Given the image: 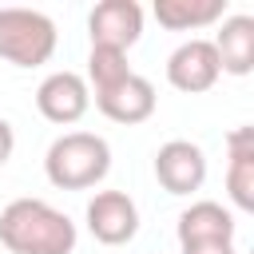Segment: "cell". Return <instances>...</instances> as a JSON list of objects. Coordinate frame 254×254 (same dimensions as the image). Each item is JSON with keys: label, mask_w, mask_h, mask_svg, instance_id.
Instances as JSON below:
<instances>
[{"label": "cell", "mask_w": 254, "mask_h": 254, "mask_svg": "<svg viewBox=\"0 0 254 254\" xmlns=\"http://www.w3.org/2000/svg\"><path fill=\"white\" fill-rule=\"evenodd\" d=\"M0 242L12 254H71L75 222L44 198H12L0 210Z\"/></svg>", "instance_id": "obj_1"}, {"label": "cell", "mask_w": 254, "mask_h": 254, "mask_svg": "<svg viewBox=\"0 0 254 254\" xmlns=\"http://www.w3.org/2000/svg\"><path fill=\"white\" fill-rule=\"evenodd\" d=\"M111 171V147L95 131H67L52 139L44 155V175L60 190H91Z\"/></svg>", "instance_id": "obj_2"}, {"label": "cell", "mask_w": 254, "mask_h": 254, "mask_svg": "<svg viewBox=\"0 0 254 254\" xmlns=\"http://www.w3.org/2000/svg\"><path fill=\"white\" fill-rule=\"evenodd\" d=\"M60 32L36 8H0V60L12 67H40L56 56Z\"/></svg>", "instance_id": "obj_3"}, {"label": "cell", "mask_w": 254, "mask_h": 254, "mask_svg": "<svg viewBox=\"0 0 254 254\" xmlns=\"http://www.w3.org/2000/svg\"><path fill=\"white\" fill-rule=\"evenodd\" d=\"M87 230L103 246H127L139 234V206L127 190H95L87 198Z\"/></svg>", "instance_id": "obj_4"}, {"label": "cell", "mask_w": 254, "mask_h": 254, "mask_svg": "<svg viewBox=\"0 0 254 254\" xmlns=\"http://www.w3.org/2000/svg\"><path fill=\"white\" fill-rule=\"evenodd\" d=\"M222 64L210 40H187L167 56V83L183 95H202L218 83Z\"/></svg>", "instance_id": "obj_5"}, {"label": "cell", "mask_w": 254, "mask_h": 254, "mask_svg": "<svg viewBox=\"0 0 254 254\" xmlns=\"http://www.w3.org/2000/svg\"><path fill=\"white\" fill-rule=\"evenodd\" d=\"M87 36L91 48H111L127 52L143 36V8L135 0H99L87 16Z\"/></svg>", "instance_id": "obj_6"}, {"label": "cell", "mask_w": 254, "mask_h": 254, "mask_svg": "<svg viewBox=\"0 0 254 254\" xmlns=\"http://www.w3.org/2000/svg\"><path fill=\"white\" fill-rule=\"evenodd\" d=\"M87 107H91V91L79 71H52L36 87V111L48 123H60V127L79 123L87 115Z\"/></svg>", "instance_id": "obj_7"}, {"label": "cell", "mask_w": 254, "mask_h": 254, "mask_svg": "<svg viewBox=\"0 0 254 254\" xmlns=\"http://www.w3.org/2000/svg\"><path fill=\"white\" fill-rule=\"evenodd\" d=\"M155 179L167 194H194L206 183V155L190 139H171L155 151Z\"/></svg>", "instance_id": "obj_8"}, {"label": "cell", "mask_w": 254, "mask_h": 254, "mask_svg": "<svg viewBox=\"0 0 254 254\" xmlns=\"http://www.w3.org/2000/svg\"><path fill=\"white\" fill-rule=\"evenodd\" d=\"M155 103H159L155 83H151L147 75H139V71H131L127 79H119V83L107 87V91H95V107H99L111 123H123V127H135V123L151 119V115H155Z\"/></svg>", "instance_id": "obj_9"}, {"label": "cell", "mask_w": 254, "mask_h": 254, "mask_svg": "<svg viewBox=\"0 0 254 254\" xmlns=\"http://www.w3.org/2000/svg\"><path fill=\"white\" fill-rule=\"evenodd\" d=\"M234 230H238L234 214L214 198H198L179 214V246H187V242H234Z\"/></svg>", "instance_id": "obj_10"}, {"label": "cell", "mask_w": 254, "mask_h": 254, "mask_svg": "<svg viewBox=\"0 0 254 254\" xmlns=\"http://www.w3.org/2000/svg\"><path fill=\"white\" fill-rule=\"evenodd\" d=\"M230 167H226V194L238 210H254V127H234L226 135Z\"/></svg>", "instance_id": "obj_11"}, {"label": "cell", "mask_w": 254, "mask_h": 254, "mask_svg": "<svg viewBox=\"0 0 254 254\" xmlns=\"http://www.w3.org/2000/svg\"><path fill=\"white\" fill-rule=\"evenodd\" d=\"M210 44H214L226 75H250L254 71V16H226Z\"/></svg>", "instance_id": "obj_12"}, {"label": "cell", "mask_w": 254, "mask_h": 254, "mask_svg": "<svg viewBox=\"0 0 254 254\" xmlns=\"http://www.w3.org/2000/svg\"><path fill=\"white\" fill-rule=\"evenodd\" d=\"M155 20L171 32H194L226 20V0H155Z\"/></svg>", "instance_id": "obj_13"}, {"label": "cell", "mask_w": 254, "mask_h": 254, "mask_svg": "<svg viewBox=\"0 0 254 254\" xmlns=\"http://www.w3.org/2000/svg\"><path fill=\"white\" fill-rule=\"evenodd\" d=\"M131 75V64H127V52H111V48H91L87 52V91H107L115 87L119 79Z\"/></svg>", "instance_id": "obj_14"}, {"label": "cell", "mask_w": 254, "mask_h": 254, "mask_svg": "<svg viewBox=\"0 0 254 254\" xmlns=\"http://www.w3.org/2000/svg\"><path fill=\"white\" fill-rule=\"evenodd\" d=\"M183 254H234V242H187Z\"/></svg>", "instance_id": "obj_15"}, {"label": "cell", "mask_w": 254, "mask_h": 254, "mask_svg": "<svg viewBox=\"0 0 254 254\" xmlns=\"http://www.w3.org/2000/svg\"><path fill=\"white\" fill-rule=\"evenodd\" d=\"M12 151H16V131H12V123L0 115V167L12 159Z\"/></svg>", "instance_id": "obj_16"}]
</instances>
